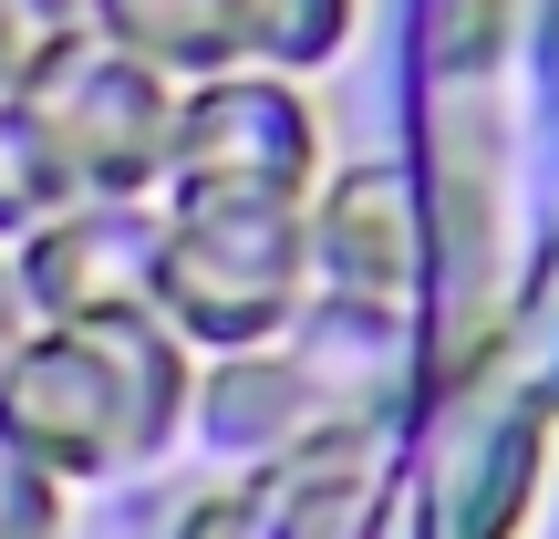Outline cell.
Returning <instances> with one entry per match:
<instances>
[{
  "instance_id": "cell-4",
  "label": "cell",
  "mask_w": 559,
  "mask_h": 539,
  "mask_svg": "<svg viewBox=\"0 0 559 539\" xmlns=\"http://www.w3.org/2000/svg\"><path fill=\"white\" fill-rule=\"evenodd\" d=\"M321 198V115L290 73H207L177 94L166 208H311Z\"/></svg>"
},
{
  "instance_id": "cell-1",
  "label": "cell",
  "mask_w": 559,
  "mask_h": 539,
  "mask_svg": "<svg viewBox=\"0 0 559 539\" xmlns=\"http://www.w3.org/2000/svg\"><path fill=\"white\" fill-rule=\"evenodd\" d=\"M198 415V353L166 332V312L124 321H32L0 363V436L41 457L62 488L145 478Z\"/></svg>"
},
{
  "instance_id": "cell-8",
  "label": "cell",
  "mask_w": 559,
  "mask_h": 539,
  "mask_svg": "<svg viewBox=\"0 0 559 539\" xmlns=\"http://www.w3.org/2000/svg\"><path fill=\"white\" fill-rule=\"evenodd\" d=\"M83 21L135 62H156L166 83L249 73V0H83Z\"/></svg>"
},
{
  "instance_id": "cell-12",
  "label": "cell",
  "mask_w": 559,
  "mask_h": 539,
  "mask_svg": "<svg viewBox=\"0 0 559 539\" xmlns=\"http://www.w3.org/2000/svg\"><path fill=\"white\" fill-rule=\"evenodd\" d=\"M177 539H290V519H280V467H249L239 488H207L198 508H177Z\"/></svg>"
},
{
  "instance_id": "cell-7",
  "label": "cell",
  "mask_w": 559,
  "mask_h": 539,
  "mask_svg": "<svg viewBox=\"0 0 559 539\" xmlns=\"http://www.w3.org/2000/svg\"><path fill=\"white\" fill-rule=\"evenodd\" d=\"M404 280H415V219H404V177H383V166L321 177V198H311V301L394 312Z\"/></svg>"
},
{
  "instance_id": "cell-5",
  "label": "cell",
  "mask_w": 559,
  "mask_h": 539,
  "mask_svg": "<svg viewBox=\"0 0 559 539\" xmlns=\"http://www.w3.org/2000/svg\"><path fill=\"white\" fill-rule=\"evenodd\" d=\"M166 270V198H73L11 249L21 312L32 321H124L156 312Z\"/></svg>"
},
{
  "instance_id": "cell-9",
  "label": "cell",
  "mask_w": 559,
  "mask_h": 539,
  "mask_svg": "<svg viewBox=\"0 0 559 539\" xmlns=\"http://www.w3.org/2000/svg\"><path fill=\"white\" fill-rule=\"evenodd\" d=\"M83 187L62 177V156H52V136L32 125V104L21 94H0V249H21L41 219H62Z\"/></svg>"
},
{
  "instance_id": "cell-13",
  "label": "cell",
  "mask_w": 559,
  "mask_h": 539,
  "mask_svg": "<svg viewBox=\"0 0 559 539\" xmlns=\"http://www.w3.org/2000/svg\"><path fill=\"white\" fill-rule=\"evenodd\" d=\"M62 32H83V0H0V94H21V73Z\"/></svg>"
},
{
  "instance_id": "cell-11",
  "label": "cell",
  "mask_w": 559,
  "mask_h": 539,
  "mask_svg": "<svg viewBox=\"0 0 559 539\" xmlns=\"http://www.w3.org/2000/svg\"><path fill=\"white\" fill-rule=\"evenodd\" d=\"M0 539H73V488L0 436Z\"/></svg>"
},
{
  "instance_id": "cell-2",
  "label": "cell",
  "mask_w": 559,
  "mask_h": 539,
  "mask_svg": "<svg viewBox=\"0 0 559 539\" xmlns=\"http://www.w3.org/2000/svg\"><path fill=\"white\" fill-rule=\"evenodd\" d=\"M156 312L187 353H260L311 312V208H166Z\"/></svg>"
},
{
  "instance_id": "cell-3",
  "label": "cell",
  "mask_w": 559,
  "mask_h": 539,
  "mask_svg": "<svg viewBox=\"0 0 559 539\" xmlns=\"http://www.w3.org/2000/svg\"><path fill=\"white\" fill-rule=\"evenodd\" d=\"M177 94L156 62H135L124 42H104L94 21L62 32L52 52L21 73V104L52 136L62 177L83 198H166V166H177Z\"/></svg>"
},
{
  "instance_id": "cell-10",
  "label": "cell",
  "mask_w": 559,
  "mask_h": 539,
  "mask_svg": "<svg viewBox=\"0 0 559 539\" xmlns=\"http://www.w3.org/2000/svg\"><path fill=\"white\" fill-rule=\"evenodd\" d=\"M353 21H362V0H249V62L311 83L321 62L353 52Z\"/></svg>"
},
{
  "instance_id": "cell-14",
  "label": "cell",
  "mask_w": 559,
  "mask_h": 539,
  "mask_svg": "<svg viewBox=\"0 0 559 539\" xmlns=\"http://www.w3.org/2000/svg\"><path fill=\"white\" fill-rule=\"evenodd\" d=\"M32 332V312H21V280H11V260H0V363H11V342Z\"/></svg>"
},
{
  "instance_id": "cell-6",
  "label": "cell",
  "mask_w": 559,
  "mask_h": 539,
  "mask_svg": "<svg viewBox=\"0 0 559 539\" xmlns=\"http://www.w3.org/2000/svg\"><path fill=\"white\" fill-rule=\"evenodd\" d=\"M342 405H353V395L280 332V342H260V353H207L198 363V415H187V436H198L207 457L280 467V457H300Z\"/></svg>"
}]
</instances>
